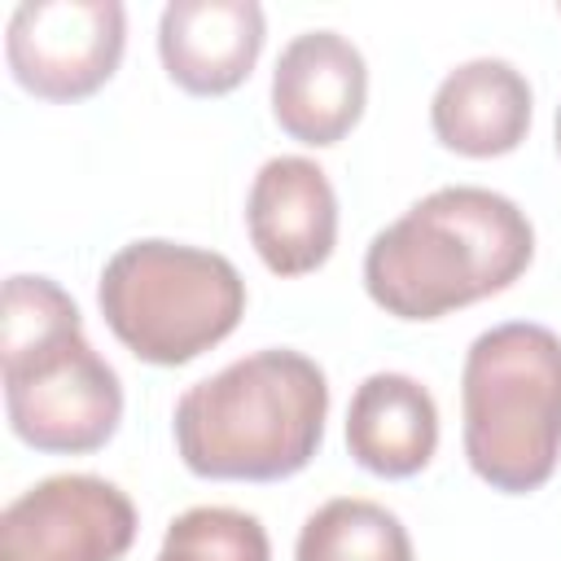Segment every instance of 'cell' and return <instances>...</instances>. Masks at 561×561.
Listing matches in <instances>:
<instances>
[{
    "label": "cell",
    "mask_w": 561,
    "mask_h": 561,
    "mask_svg": "<svg viewBox=\"0 0 561 561\" xmlns=\"http://www.w3.org/2000/svg\"><path fill=\"white\" fill-rule=\"evenodd\" d=\"M535 259L517 202L478 184L434 188L368 241L364 289L394 320H438L508 289Z\"/></svg>",
    "instance_id": "cell-1"
},
{
    "label": "cell",
    "mask_w": 561,
    "mask_h": 561,
    "mask_svg": "<svg viewBox=\"0 0 561 561\" xmlns=\"http://www.w3.org/2000/svg\"><path fill=\"white\" fill-rule=\"evenodd\" d=\"M324 416V368L302 351L267 346L188 386L171 425L188 473L215 482H280L311 465Z\"/></svg>",
    "instance_id": "cell-2"
},
{
    "label": "cell",
    "mask_w": 561,
    "mask_h": 561,
    "mask_svg": "<svg viewBox=\"0 0 561 561\" xmlns=\"http://www.w3.org/2000/svg\"><path fill=\"white\" fill-rule=\"evenodd\" d=\"M9 430L48 456H83L123 421L118 373L83 337L75 298L48 276H9L0 316Z\"/></svg>",
    "instance_id": "cell-3"
},
{
    "label": "cell",
    "mask_w": 561,
    "mask_h": 561,
    "mask_svg": "<svg viewBox=\"0 0 561 561\" xmlns=\"http://www.w3.org/2000/svg\"><path fill=\"white\" fill-rule=\"evenodd\" d=\"M460 408L469 469L504 495L539 491L561 456V337L530 320L478 333Z\"/></svg>",
    "instance_id": "cell-4"
},
{
    "label": "cell",
    "mask_w": 561,
    "mask_h": 561,
    "mask_svg": "<svg viewBox=\"0 0 561 561\" xmlns=\"http://www.w3.org/2000/svg\"><path fill=\"white\" fill-rule=\"evenodd\" d=\"M96 302L110 333L136 359L180 368L241 324L245 280L215 250L145 237L105 263Z\"/></svg>",
    "instance_id": "cell-5"
},
{
    "label": "cell",
    "mask_w": 561,
    "mask_h": 561,
    "mask_svg": "<svg viewBox=\"0 0 561 561\" xmlns=\"http://www.w3.org/2000/svg\"><path fill=\"white\" fill-rule=\"evenodd\" d=\"M127 13L118 0H26L9 18L4 57L39 101H83L123 61Z\"/></svg>",
    "instance_id": "cell-6"
},
{
    "label": "cell",
    "mask_w": 561,
    "mask_h": 561,
    "mask_svg": "<svg viewBox=\"0 0 561 561\" xmlns=\"http://www.w3.org/2000/svg\"><path fill=\"white\" fill-rule=\"evenodd\" d=\"M136 539V504L105 478L57 473L0 513V561H118Z\"/></svg>",
    "instance_id": "cell-7"
},
{
    "label": "cell",
    "mask_w": 561,
    "mask_h": 561,
    "mask_svg": "<svg viewBox=\"0 0 561 561\" xmlns=\"http://www.w3.org/2000/svg\"><path fill=\"white\" fill-rule=\"evenodd\" d=\"M368 66L337 31L294 35L272 70V118L298 145H337L364 114Z\"/></svg>",
    "instance_id": "cell-8"
},
{
    "label": "cell",
    "mask_w": 561,
    "mask_h": 561,
    "mask_svg": "<svg viewBox=\"0 0 561 561\" xmlns=\"http://www.w3.org/2000/svg\"><path fill=\"white\" fill-rule=\"evenodd\" d=\"M250 245L276 276H307L337 245V193L311 158H267L245 197Z\"/></svg>",
    "instance_id": "cell-9"
},
{
    "label": "cell",
    "mask_w": 561,
    "mask_h": 561,
    "mask_svg": "<svg viewBox=\"0 0 561 561\" xmlns=\"http://www.w3.org/2000/svg\"><path fill=\"white\" fill-rule=\"evenodd\" d=\"M263 35L254 0H171L158 18V57L188 96H228L250 79Z\"/></svg>",
    "instance_id": "cell-10"
},
{
    "label": "cell",
    "mask_w": 561,
    "mask_h": 561,
    "mask_svg": "<svg viewBox=\"0 0 561 561\" xmlns=\"http://www.w3.org/2000/svg\"><path fill=\"white\" fill-rule=\"evenodd\" d=\"M530 105H535L530 83L513 61L473 57L438 83L430 101V127L438 145L451 153L500 158L526 140Z\"/></svg>",
    "instance_id": "cell-11"
},
{
    "label": "cell",
    "mask_w": 561,
    "mask_h": 561,
    "mask_svg": "<svg viewBox=\"0 0 561 561\" xmlns=\"http://www.w3.org/2000/svg\"><path fill=\"white\" fill-rule=\"evenodd\" d=\"M346 447L377 478H412L438 447V408L408 373H373L346 408Z\"/></svg>",
    "instance_id": "cell-12"
},
{
    "label": "cell",
    "mask_w": 561,
    "mask_h": 561,
    "mask_svg": "<svg viewBox=\"0 0 561 561\" xmlns=\"http://www.w3.org/2000/svg\"><path fill=\"white\" fill-rule=\"evenodd\" d=\"M294 561H412V539L390 508L337 495L302 522Z\"/></svg>",
    "instance_id": "cell-13"
},
{
    "label": "cell",
    "mask_w": 561,
    "mask_h": 561,
    "mask_svg": "<svg viewBox=\"0 0 561 561\" xmlns=\"http://www.w3.org/2000/svg\"><path fill=\"white\" fill-rule=\"evenodd\" d=\"M153 561H272V543L254 513L202 504L167 526Z\"/></svg>",
    "instance_id": "cell-14"
},
{
    "label": "cell",
    "mask_w": 561,
    "mask_h": 561,
    "mask_svg": "<svg viewBox=\"0 0 561 561\" xmlns=\"http://www.w3.org/2000/svg\"><path fill=\"white\" fill-rule=\"evenodd\" d=\"M557 153H561V105H557Z\"/></svg>",
    "instance_id": "cell-15"
}]
</instances>
